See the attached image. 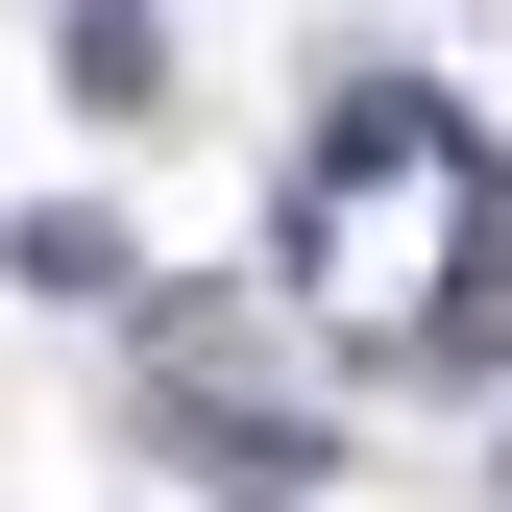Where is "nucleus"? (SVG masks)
I'll return each mask as SVG.
<instances>
[{"instance_id":"f257e3e1","label":"nucleus","mask_w":512,"mask_h":512,"mask_svg":"<svg viewBox=\"0 0 512 512\" xmlns=\"http://www.w3.org/2000/svg\"><path fill=\"white\" fill-rule=\"evenodd\" d=\"M269 269L317 342H366V366H464L512 342V147L464 98H342L317 122V171H293V220H269Z\"/></svg>"}]
</instances>
